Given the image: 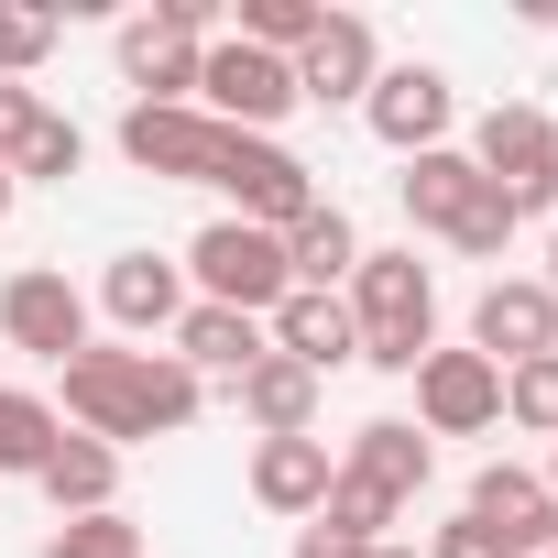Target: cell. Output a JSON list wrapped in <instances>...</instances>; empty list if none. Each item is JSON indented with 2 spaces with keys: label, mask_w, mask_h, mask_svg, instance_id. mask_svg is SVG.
Here are the masks:
<instances>
[{
  "label": "cell",
  "mask_w": 558,
  "mask_h": 558,
  "mask_svg": "<svg viewBox=\"0 0 558 558\" xmlns=\"http://www.w3.org/2000/svg\"><path fill=\"white\" fill-rule=\"evenodd\" d=\"M405 219L438 230V241L471 252V263H504V241L525 230V219L504 208V186H493L471 154H449V143H438V154H405Z\"/></svg>",
  "instance_id": "obj_4"
},
{
  "label": "cell",
  "mask_w": 558,
  "mask_h": 558,
  "mask_svg": "<svg viewBox=\"0 0 558 558\" xmlns=\"http://www.w3.org/2000/svg\"><path fill=\"white\" fill-rule=\"evenodd\" d=\"M504 416H514L525 438H558V351H547V362H514V373H504Z\"/></svg>",
  "instance_id": "obj_26"
},
{
  "label": "cell",
  "mask_w": 558,
  "mask_h": 558,
  "mask_svg": "<svg viewBox=\"0 0 558 558\" xmlns=\"http://www.w3.org/2000/svg\"><path fill=\"white\" fill-rule=\"evenodd\" d=\"M0 329H12V351L66 373L88 351V296L66 286V274H12V286H0Z\"/></svg>",
  "instance_id": "obj_10"
},
{
  "label": "cell",
  "mask_w": 558,
  "mask_h": 558,
  "mask_svg": "<svg viewBox=\"0 0 558 558\" xmlns=\"http://www.w3.org/2000/svg\"><path fill=\"white\" fill-rule=\"evenodd\" d=\"M340 307H351V340H362L373 373H416L438 351V286H427L416 252H362Z\"/></svg>",
  "instance_id": "obj_3"
},
{
  "label": "cell",
  "mask_w": 558,
  "mask_h": 558,
  "mask_svg": "<svg viewBox=\"0 0 558 558\" xmlns=\"http://www.w3.org/2000/svg\"><path fill=\"white\" fill-rule=\"evenodd\" d=\"M351 263H362V230H351V219H340V208L318 197V208H307V219L286 230V274H296L307 296H329L340 274H351Z\"/></svg>",
  "instance_id": "obj_21"
},
{
  "label": "cell",
  "mask_w": 558,
  "mask_h": 558,
  "mask_svg": "<svg viewBox=\"0 0 558 558\" xmlns=\"http://www.w3.org/2000/svg\"><path fill=\"white\" fill-rule=\"evenodd\" d=\"M340 471H351V482H373L384 504H405V493L427 482V438H416L405 416H373V427L351 438V460H340Z\"/></svg>",
  "instance_id": "obj_20"
},
{
  "label": "cell",
  "mask_w": 558,
  "mask_h": 558,
  "mask_svg": "<svg viewBox=\"0 0 558 558\" xmlns=\"http://www.w3.org/2000/svg\"><path fill=\"white\" fill-rule=\"evenodd\" d=\"M373 558H416V547H373Z\"/></svg>",
  "instance_id": "obj_36"
},
{
  "label": "cell",
  "mask_w": 558,
  "mask_h": 558,
  "mask_svg": "<svg viewBox=\"0 0 558 558\" xmlns=\"http://www.w3.org/2000/svg\"><path fill=\"white\" fill-rule=\"evenodd\" d=\"M547 263H558V230H547ZM547 296H558V274H547Z\"/></svg>",
  "instance_id": "obj_34"
},
{
  "label": "cell",
  "mask_w": 558,
  "mask_h": 558,
  "mask_svg": "<svg viewBox=\"0 0 558 558\" xmlns=\"http://www.w3.org/2000/svg\"><path fill=\"white\" fill-rule=\"evenodd\" d=\"M471 351H482L493 373L547 362V351H558V296L536 286V274H504V286H482V307H471Z\"/></svg>",
  "instance_id": "obj_8"
},
{
  "label": "cell",
  "mask_w": 558,
  "mask_h": 558,
  "mask_svg": "<svg viewBox=\"0 0 558 558\" xmlns=\"http://www.w3.org/2000/svg\"><path fill=\"white\" fill-rule=\"evenodd\" d=\"M416 416H427V438H482V427H504V373L482 351H427L416 362Z\"/></svg>",
  "instance_id": "obj_9"
},
{
  "label": "cell",
  "mask_w": 558,
  "mask_h": 558,
  "mask_svg": "<svg viewBox=\"0 0 558 558\" xmlns=\"http://www.w3.org/2000/svg\"><path fill=\"white\" fill-rule=\"evenodd\" d=\"M12 197H23V175H12V165H0V219H12Z\"/></svg>",
  "instance_id": "obj_33"
},
{
  "label": "cell",
  "mask_w": 558,
  "mask_h": 558,
  "mask_svg": "<svg viewBox=\"0 0 558 558\" xmlns=\"http://www.w3.org/2000/svg\"><path fill=\"white\" fill-rule=\"evenodd\" d=\"M471 165L504 186V208H514V219L558 208V121H547L536 99H504V110H482V132H471Z\"/></svg>",
  "instance_id": "obj_6"
},
{
  "label": "cell",
  "mask_w": 558,
  "mask_h": 558,
  "mask_svg": "<svg viewBox=\"0 0 558 558\" xmlns=\"http://www.w3.org/2000/svg\"><path fill=\"white\" fill-rule=\"evenodd\" d=\"M504 558H558V504H536L525 525H504Z\"/></svg>",
  "instance_id": "obj_31"
},
{
  "label": "cell",
  "mask_w": 558,
  "mask_h": 558,
  "mask_svg": "<svg viewBox=\"0 0 558 558\" xmlns=\"http://www.w3.org/2000/svg\"><path fill=\"white\" fill-rule=\"evenodd\" d=\"M329 12H318V0H241V45H263V56H307V34H318Z\"/></svg>",
  "instance_id": "obj_24"
},
{
  "label": "cell",
  "mask_w": 558,
  "mask_h": 558,
  "mask_svg": "<svg viewBox=\"0 0 558 558\" xmlns=\"http://www.w3.org/2000/svg\"><path fill=\"white\" fill-rule=\"evenodd\" d=\"M241 416H252L263 438H307V427H318V373L286 362V351H263V362L241 373Z\"/></svg>",
  "instance_id": "obj_17"
},
{
  "label": "cell",
  "mask_w": 558,
  "mask_h": 558,
  "mask_svg": "<svg viewBox=\"0 0 558 558\" xmlns=\"http://www.w3.org/2000/svg\"><path fill=\"white\" fill-rule=\"evenodd\" d=\"M536 504H547V482H536V471H514V460H493V471L471 482V514H482L493 536H504V525H525Z\"/></svg>",
  "instance_id": "obj_25"
},
{
  "label": "cell",
  "mask_w": 558,
  "mask_h": 558,
  "mask_svg": "<svg viewBox=\"0 0 558 558\" xmlns=\"http://www.w3.org/2000/svg\"><path fill=\"white\" fill-rule=\"evenodd\" d=\"M45 482V504L77 525V514H110V493H121V449H99V438H56V460L34 471Z\"/></svg>",
  "instance_id": "obj_19"
},
{
  "label": "cell",
  "mask_w": 558,
  "mask_h": 558,
  "mask_svg": "<svg viewBox=\"0 0 558 558\" xmlns=\"http://www.w3.org/2000/svg\"><path fill=\"white\" fill-rule=\"evenodd\" d=\"M66 416L121 449V438H175L197 416V373L175 351H77L66 362Z\"/></svg>",
  "instance_id": "obj_2"
},
{
  "label": "cell",
  "mask_w": 558,
  "mask_h": 558,
  "mask_svg": "<svg viewBox=\"0 0 558 558\" xmlns=\"http://www.w3.org/2000/svg\"><path fill=\"white\" fill-rule=\"evenodd\" d=\"M547 504H558V449H547Z\"/></svg>",
  "instance_id": "obj_35"
},
{
  "label": "cell",
  "mask_w": 558,
  "mask_h": 558,
  "mask_svg": "<svg viewBox=\"0 0 558 558\" xmlns=\"http://www.w3.org/2000/svg\"><path fill=\"white\" fill-rule=\"evenodd\" d=\"M197 56H208V45L165 34L154 12H143V23H121V77L143 88V110H197Z\"/></svg>",
  "instance_id": "obj_13"
},
{
  "label": "cell",
  "mask_w": 558,
  "mask_h": 558,
  "mask_svg": "<svg viewBox=\"0 0 558 558\" xmlns=\"http://www.w3.org/2000/svg\"><path fill=\"white\" fill-rule=\"evenodd\" d=\"M45 558H143V525L132 514H77V525H56Z\"/></svg>",
  "instance_id": "obj_27"
},
{
  "label": "cell",
  "mask_w": 558,
  "mask_h": 558,
  "mask_svg": "<svg viewBox=\"0 0 558 558\" xmlns=\"http://www.w3.org/2000/svg\"><path fill=\"white\" fill-rule=\"evenodd\" d=\"M427 558H504V536H493V525H482V514H449V525H438V547H427Z\"/></svg>",
  "instance_id": "obj_30"
},
{
  "label": "cell",
  "mask_w": 558,
  "mask_h": 558,
  "mask_svg": "<svg viewBox=\"0 0 558 558\" xmlns=\"http://www.w3.org/2000/svg\"><path fill=\"white\" fill-rule=\"evenodd\" d=\"M56 23H66L56 0H0V77H12V88L56 56Z\"/></svg>",
  "instance_id": "obj_23"
},
{
  "label": "cell",
  "mask_w": 558,
  "mask_h": 558,
  "mask_svg": "<svg viewBox=\"0 0 558 558\" xmlns=\"http://www.w3.org/2000/svg\"><path fill=\"white\" fill-rule=\"evenodd\" d=\"M296 558H373V547L340 536V525H296Z\"/></svg>",
  "instance_id": "obj_32"
},
{
  "label": "cell",
  "mask_w": 558,
  "mask_h": 558,
  "mask_svg": "<svg viewBox=\"0 0 558 558\" xmlns=\"http://www.w3.org/2000/svg\"><path fill=\"white\" fill-rule=\"evenodd\" d=\"M373 77H384V56H373V23L362 12H329L307 34V56H296V99H318V110H362Z\"/></svg>",
  "instance_id": "obj_11"
},
{
  "label": "cell",
  "mask_w": 558,
  "mask_h": 558,
  "mask_svg": "<svg viewBox=\"0 0 558 558\" xmlns=\"http://www.w3.org/2000/svg\"><path fill=\"white\" fill-rule=\"evenodd\" d=\"M263 351H274V340H263V318H241V307H186V318H175V362H186V373H230V384H241Z\"/></svg>",
  "instance_id": "obj_18"
},
{
  "label": "cell",
  "mask_w": 558,
  "mask_h": 558,
  "mask_svg": "<svg viewBox=\"0 0 558 558\" xmlns=\"http://www.w3.org/2000/svg\"><path fill=\"white\" fill-rule=\"evenodd\" d=\"M449 110H460V99H449L438 66H384L373 99H362V121H373L395 154H438V143H449Z\"/></svg>",
  "instance_id": "obj_12"
},
{
  "label": "cell",
  "mask_w": 558,
  "mask_h": 558,
  "mask_svg": "<svg viewBox=\"0 0 558 558\" xmlns=\"http://www.w3.org/2000/svg\"><path fill=\"white\" fill-rule=\"evenodd\" d=\"M263 340L286 351V362H307V373H340V362H362V340H351V307H340V296H307V286H296L286 307L263 318Z\"/></svg>",
  "instance_id": "obj_16"
},
{
  "label": "cell",
  "mask_w": 558,
  "mask_h": 558,
  "mask_svg": "<svg viewBox=\"0 0 558 558\" xmlns=\"http://www.w3.org/2000/svg\"><path fill=\"white\" fill-rule=\"evenodd\" d=\"M121 154H132L143 175H175V186H230L241 219L274 230V241L318 208V175H307L286 143L230 132V121H208V110H143V99H132V110H121Z\"/></svg>",
  "instance_id": "obj_1"
},
{
  "label": "cell",
  "mask_w": 558,
  "mask_h": 558,
  "mask_svg": "<svg viewBox=\"0 0 558 558\" xmlns=\"http://www.w3.org/2000/svg\"><path fill=\"white\" fill-rule=\"evenodd\" d=\"M186 274H197V307H241V318H274L296 296V274H286V241L252 230V219H208L186 241Z\"/></svg>",
  "instance_id": "obj_5"
},
{
  "label": "cell",
  "mask_w": 558,
  "mask_h": 558,
  "mask_svg": "<svg viewBox=\"0 0 558 558\" xmlns=\"http://www.w3.org/2000/svg\"><path fill=\"white\" fill-rule=\"evenodd\" d=\"M45 121H56V110H45V99H34V88H12V77H0V165H23V154H34V132H45Z\"/></svg>",
  "instance_id": "obj_28"
},
{
  "label": "cell",
  "mask_w": 558,
  "mask_h": 558,
  "mask_svg": "<svg viewBox=\"0 0 558 558\" xmlns=\"http://www.w3.org/2000/svg\"><path fill=\"white\" fill-rule=\"evenodd\" d=\"M197 110H208V121H230V132H263V143H274V121L296 110V66L230 34V45H208V56H197Z\"/></svg>",
  "instance_id": "obj_7"
},
{
  "label": "cell",
  "mask_w": 558,
  "mask_h": 558,
  "mask_svg": "<svg viewBox=\"0 0 558 558\" xmlns=\"http://www.w3.org/2000/svg\"><path fill=\"white\" fill-rule=\"evenodd\" d=\"M56 438H66V416H56L45 395L0 384V471H45V460H56Z\"/></svg>",
  "instance_id": "obj_22"
},
{
  "label": "cell",
  "mask_w": 558,
  "mask_h": 558,
  "mask_svg": "<svg viewBox=\"0 0 558 558\" xmlns=\"http://www.w3.org/2000/svg\"><path fill=\"white\" fill-rule=\"evenodd\" d=\"M329 482H340V460H329L318 427H307V438H263V449H252V504H274V514H318Z\"/></svg>",
  "instance_id": "obj_14"
},
{
  "label": "cell",
  "mask_w": 558,
  "mask_h": 558,
  "mask_svg": "<svg viewBox=\"0 0 558 558\" xmlns=\"http://www.w3.org/2000/svg\"><path fill=\"white\" fill-rule=\"evenodd\" d=\"M77 165H88V143H77V121H45V132H34V154H23L12 175H56V186H66Z\"/></svg>",
  "instance_id": "obj_29"
},
{
  "label": "cell",
  "mask_w": 558,
  "mask_h": 558,
  "mask_svg": "<svg viewBox=\"0 0 558 558\" xmlns=\"http://www.w3.org/2000/svg\"><path fill=\"white\" fill-rule=\"evenodd\" d=\"M99 307H110L132 340H154V329H175V318H186V274H175V263H154V252H121V263L99 274Z\"/></svg>",
  "instance_id": "obj_15"
}]
</instances>
